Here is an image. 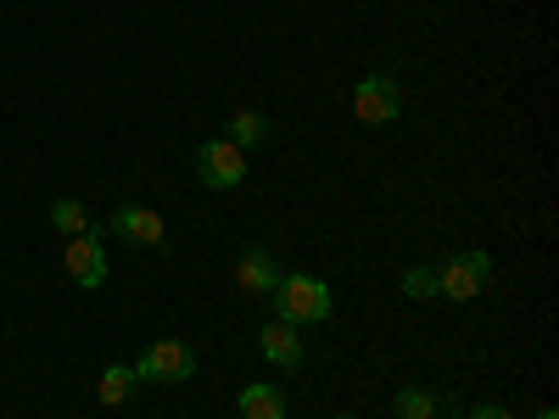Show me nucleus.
Returning <instances> with one entry per match:
<instances>
[{
	"label": "nucleus",
	"instance_id": "1",
	"mask_svg": "<svg viewBox=\"0 0 559 419\" xmlns=\"http://www.w3.org/2000/svg\"><path fill=\"white\" fill-rule=\"evenodd\" d=\"M274 297V319H286V324H319V319H331V286L313 274H280V286L269 291Z\"/></svg>",
	"mask_w": 559,
	"mask_h": 419
},
{
	"label": "nucleus",
	"instance_id": "2",
	"mask_svg": "<svg viewBox=\"0 0 559 419\" xmlns=\"http://www.w3.org/2000/svg\"><path fill=\"white\" fill-rule=\"evenodd\" d=\"M487 279H492V258H487V252H453V258L437 268V297L471 302V297H481Z\"/></svg>",
	"mask_w": 559,
	"mask_h": 419
},
{
	"label": "nucleus",
	"instance_id": "3",
	"mask_svg": "<svg viewBox=\"0 0 559 419\" xmlns=\"http://www.w3.org/2000/svg\"><path fill=\"white\" fill-rule=\"evenodd\" d=\"M197 179L207 184V191H236V184L247 179V152L236 146V140H202L197 146Z\"/></svg>",
	"mask_w": 559,
	"mask_h": 419
},
{
	"label": "nucleus",
	"instance_id": "4",
	"mask_svg": "<svg viewBox=\"0 0 559 419\" xmlns=\"http://www.w3.org/2000/svg\"><path fill=\"white\" fill-rule=\"evenodd\" d=\"M134 375L140 381H157V386H179V381H191L197 375V352L185 347V342H152L146 352H140V363H134Z\"/></svg>",
	"mask_w": 559,
	"mask_h": 419
},
{
	"label": "nucleus",
	"instance_id": "5",
	"mask_svg": "<svg viewBox=\"0 0 559 419\" xmlns=\"http://www.w3.org/2000/svg\"><path fill=\"white\" fill-rule=\"evenodd\" d=\"M397 112H403V96H397V84H392L386 73H369V79L353 84V118H358V123L381 129V123H392Z\"/></svg>",
	"mask_w": 559,
	"mask_h": 419
},
{
	"label": "nucleus",
	"instance_id": "6",
	"mask_svg": "<svg viewBox=\"0 0 559 419\" xmlns=\"http://www.w3.org/2000/svg\"><path fill=\"white\" fill-rule=\"evenodd\" d=\"M62 268H68L73 286L96 291V286H107V247H102L96 236H73L68 252H62Z\"/></svg>",
	"mask_w": 559,
	"mask_h": 419
},
{
	"label": "nucleus",
	"instance_id": "7",
	"mask_svg": "<svg viewBox=\"0 0 559 419\" xmlns=\"http://www.w3.org/2000/svg\"><path fill=\"white\" fill-rule=\"evenodd\" d=\"M107 229H112V236H123V241H134V247H163V236H168L163 213L140 207V202H123V207L107 218Z\"/></svg>",
	"mask_w": 559,
	"mask_h": 419
},
{
	"label": "nucleus",
	"instance_id": "8",
	"mask_svg": "<svg viewBox=\"0 0 559 419\" xmlns=\"http://www.w3.org/2000/svg\"><path fill=\"white\" fill-rule=\"evenodd\" d=\"M258 352L274 363V369H302V331L286 319H269L258 331Z\"/></svg>",
	"mask_w": 559,
	"mask_h": 419
},
{
	"label": "nucleus",
	"instance_id": "9",
	"mask_svg": "<svg viewBox=\"0 0 559 419\" xmlns=\"http://www.w3.org/2000/svg\"><path fill=\"white\" fill-rule=\"evenodd\" d=\"M236 279H241V291H263V297H269V291L280 286V263H274L263 247H247L241 263H236Z\"/></svg>",
	"mask_w": 559,
	"mask_h": 419
},
{
	"label": "nucleus",
	"instance_id": "10",
	"mask_svg": "<svg viewBox=\"0 0 559 419\" xmlns=\"http://www.w3.org/2000/svg\"><path fill=\"white\" fill-rule=\"evenodd\" d=\"M236 408H241V419H286V392L269 381H252V386H241Z\"/></svg>",
	"mask_w": 559,
	"mask_h": 419
},
{
	"label": "nucleus",
	"instance_id": "11",
	"mask_svg": "<svg viewBox=\"0 0 559 419\" xmlns=\"http://www.w3.org/2000/svg\"><path fill=\"white\" fill-rule=\"evenodd\" d=\"M134 386H140V375H134L129 363H107L102 381H96V397H102V408H123L134 397Z\"/></svg>",
	"mask_w": 559,
	"mask_h": 419
},
{
	"label": "nucleus",
	"instance_id": "12",
	"mask_svg": "<svg viewBox=\"0 0 559 419\" xmlns=\"http://www.w3.org/2000/svg\"><path fill=\"white\" fill-rule=\"evenodd\" d=\"M224 140H236L241 152H247V146H263V140H269V118L247 107V112H236V118H229V134H224Z\"/></svg>",
	"mask_w": 559,
	"mask_h": 419
},
{
	"label": "nucleus",
	"instance_id": "13",
	"mask_svg": "<svg viewBox=\"0 0 559 419\" xmlns=\"http://www.w3.org/2000/svg\"><path fill=\"white\" fill-rule=\"evenodd\" d=\"M51 224L62 229L68 241H73V236H90V213H84L73 196H57V202H51Z\"/></svg>",
	"mask_w": 559,
	"mask_h": 419
},
{
	"label": "nucleus",
	"instance_id": "14",
	"mask_svg": "<svg viewBox=\"0 0 559 419\" xmlns=\"http://www.w3.org/2000/svg\"><path fill=\"white\" fill-rule=\"evenodd\" d=\"M397 419H437V392H426V386L397 392Z\"/></svg>",
	"mask_w": 559,
	"mask_h": 419
},
{
	"label": "nucleus",
	"instance_id": "15",
	"mask_svg": "<svg viewBox=\"0 0 559 419\" xmlns=\"http://www.w3.org/2000/svg\"><path fill=\"white\" fill-rule=\"evenodd\" d=\"M403 297L431 302V297H437V268H408V274H403Z\"/></svg>",
	"mask_w": 559,
	"mask_h": 419
},
{
	"label": "nucleus",
	"instance_id": "16",
	"mask_svg": "<svg viewBox=\"0 0 559 419\" xmlns=\"http://www.w3.org/2000/svg\"><path fill=\"white\" fill-rule=\"evenodd\" d=\"M471 419H515V414L498 408V403H476V408H471Z\"/></svg>",
	"mask_w": 559,
	"mask_h": 419
},
{
	"label": "nucleus",
	"instance_id": "17",
	"mask_svg": "<svg viewBox=\"0 0 559 419\" xmlns=\"http://www.w3.org/2000/svg\"><path fill=\"white\" fill-rule=\"evenodd\" d=\"M537 419H559V414H554V408H543V414H537Z\"/></svg>",
	"mask_w": 559,
	"mask_h": 419
},
{
	"label": "nucleus",
	"instance_id": "18",
	"mask_svg": "<svg viewBox=\"0 0 559 419\" xmlns=\"http://www.w3.org/2000/svg\"><path fill=\"white\" fill-rule=\"evenodd\" d=\"M336 419H347V414H336Z\"/></svg>",
	"mask_w": 559,
	"mask_h": 419
},
{
	"label": "nucleus",
	"instance_id": "19",
	"mask_svg": "<svg viewBox=\"0 0 559 419\" xmlns=\"http://www.w3.org/2000/svg\"><path fill=\"white\" fill-rule=\"evenodd\" d=\"M448 419H453V414H448Z\"/></svg>",
	"mask_w": 559,
	"mask_h": 419
}]
</instances>
